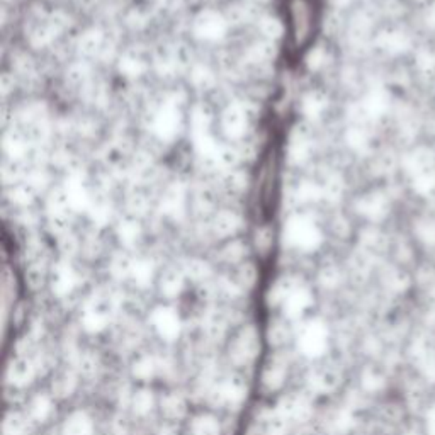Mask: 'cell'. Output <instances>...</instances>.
<instances>
[{
  "label": "cell",
  "mask_w": 435,
  "mask_h": 435,
  "mask_svg": "<svg viewBox=\"0 0 435 435\" xmlns=\"http://www.w3.org/2000/svg\"><path fill=\"white\" fill-rule=\"evenodd\" d=\"M247 396V385L242 378L233 376L226 381L219 382L209 393V402L216 407L223 404H238Z\"/></svg>",
  "instance_id": "3957f363"
},
{
  "label": "cell",
  "mask_w": 435,
  "mask_h": 435,
  "mask_svg": "<svg viewBox=\"0 0 435 435\" xmlns=\"http://www.w3.org/2000/svg\"><path fill=\"white\" fill-rule=\"evenodd\" d=\"M133 274H135V279L140 284L152 281V267L148 264H138L135 269H133Z\"/></svg>",
  "instance_id": "83f0119b"
},
{
  "label": "cell",
  "mask_w": 435,
  "mask_h": 435,
  "mask_svg": "<svg viewBox=\"0 0 435 435\" xmlns=\"http://www.w3.org/2000/svg\"><path fill=\"white\" fill-rule=\"evenodd\" d=\"M258 351H260V342H258L257 330L253 326H245L231 343L230 356L236 364H248L255 359Z\"/></svg>",
  "instance_id": "7a4b0ae2"
},
{
  "label": "cell",
  "mask_w": 435,
  "mask_h": 435,
  "mask_svg": "<svg viewBox=\"0 0 435 435\" xmlns=\"http://www.w3.org/2000/svg\"><path fill=\"white\" fill-rule=\"evenodd\" d=\"M309 304H312V296L307 290H296L292 294L282 303L284 313L287 318H299L304 313Z\"/></svg>",
  "instance_id": "30bf717a"
},
{
  "label": "cell",
  "mask_w": 435,
  "mask_h": 435,
  "mask_svg": "<svg viewBox=\"0 0 435 435\" xmlns=\"http://www.w3.org/2000/svg\"><path fill=\"white\" fill-rule=\"evenodd\" d=\"M77 369H79V373L84 374V376H94L97 371V360L89 354L80 356L79 359H77Z\"/></svg>",
  "instance_id": "484cf974"
},
{
  "label": "cell",
  "mask_w": 435,
  "mask_h": 435,
  "mask_svg": "<svg viewBox=\"0 0 435 435\" xmlns=\"http://www.w3.org/2000/svg\"><path fill=\"white\" fill-rule=\"evenodd\" d=\"M162 413L167 419H182L186 415V402L182 396L172 393L162 400Z\"/></svg>",
  "instance_id": "5bb4252c"
},
{
  "label": "cell",
  "mask_w": 435,
  "mask_h": 435,
  "mask_svg": "<svg viewBox=\"0 0 435 435\" xmlns=\"http://www.w3.org/2000/svg\"><path fill=\"white\" fill-rule=\"evenodd\" d=\"M73 286H75V277L72 270L68 267H60L53 277V291L58 296H65L73 290Z\"/></svg>",
  "instance_id": "9a60e30c"
},
{
  "label": "cell",
  "mask_w": 435,
  "mask_h": 435,
  "mask_svg": "<svg viewBox=\"0 0 435 435\" xmlns=\"http://www.w3.org/2000/svg\"><path fill=\"white\" fill-rule=\"evenodd\" d=\"M309 382L316 391L331 393L342 385V374L334 365H318L309 373Z\"/></svg>",
  "instance_id": "52a82bcc"
},
{
  "label": "cell",
  "mask_w": 435,
  "mask_h": 435,
  "mask_svg": "<svg viewBox=\"0 0 435 435\" xmlns=\"http://www.w3.org/2000/svg\"><path fill=\"white\" fill-rule=\"evenodd\" d=\"M277 412L286 417L287 422H307L312 417V404L304 396L290 395L279 402Z\"/></svg>",
  "instance_id": "8992f818"
},
{
  "label": "cell",
  "mask_w": 435,
  "mask_h": 435,
  "mask_svg": "<svg viewBox=\"0 0 435 435\" xmlns=\"http://www.w3.org/2000/svg\"><path fill=\"white\" fill-rule=\"evenodd\" d=\"M111 312H113V307H111L109 296H97V298H94L89 308L85 309L84 318H82L84 329L87 331L104 330L111 320Z\"/></svg>",
  "instance_id": "277c9868"
},
{
  "label": "cell",
  "mask_w": 435,
  "mask_h": 435,
  "mask_svg": "<svg viewBox=\"0 0 435 435\" xmlns=\"http://www.w3.org/2000/svg\"><path fill=\"white\" fill-rule=\"evenodd\" d=\"M51 412V400L50 396L40 395L34 398V402L31 403V413L36 420H45L46 417L50 415Z\"/></svg>",
  "instance_id": "d4e9b609"
},
{
  "label": "cell",
  "mask_w": 435,
  "mask_h": 435,
  "mask_svg": "<svg viewBox=\"0 0 435 435\" xmlns=\"http://www.w3.org/2000/svg\"><path fill=\"white\" fill-rule=\"evenodd\" d=\"M403 435H427V434H425V430H424V427H422V424H419L417 427L413 425V427L404 430Z\"/></svg>",
  "instance_id": "f1b7e54d"
},
{
  "label": "cell",
  "mask_w": 435,
  "mask_h": 435,
  "mask_svg": "<svg viewBox=\"0 0 435 435\" xmlns=\"http://www.w3.org/2000/svg\"><path fill=\"white\" fill-rule=\"evenodd\" d=\"M26 419L21 413L11 412L4 419V435H24Z\"/></svg>",
  "instance_id": "ffe728a7"
},
{
  "label": "cell",
  "mask_w": 435,
  "mask_h": 435,
  "mask_svg": "<svg viewBox=\"0 0 435 435\" xmlns=\"http://www.w3.org/2000/svg\"><path fill=\"white\" fill-rule=\"evenodd\" d=\"M206 326H208V335L213 340H221L223 335H225L226 331V321L225 318H223V314L219 313H213L208 318V323H206Z\"/></svg>",
  "instance_id": "603a6c76"
},
{
  "label": "cell",
  "mask_w": 435,
  "mask_h": 435,
  "mask_svg": "<svg viewBox=\"0 0 435 435\" xmlns=\"http://www.w3.org/2000/svg\"><path fill=\"white\" fill-rule=\"evenodd\" d=\"M187 272L192 279H196V281H201V279L208 277L209 269L206 264H202V262L196 260V262H191V264L187 265Z\"/></svg>",
  "instance_id": "4316f807"
},
{
  "label": "cell",
  "mask_w": 435,
  "mask_h": 435,
  "mask_svg": "<svg viewBox=\"0 0 435 435\" xmlns=\"http://www.w3.org/2000/svg\"><path fill=\"white\" fill-rule=\"evenodd\" d=\"M157 369L158 365L155 363L153 357H143V359H140L135 365H133V374L140 379H150L155 376Z\"/></svg>",
  "instance_id": "7402d4cb"
},
{
  "label": "cell",
  "mask_w": 435,
  "mask_h": 435,
  "mask_svg": "<svg viewBox=\"0 0 435 435\" xmlns=\"http://www.w3.org/2000/svg\"><path fill=\"white\" fill-rule=\"evenodd\" d=\"M298 347L307 357H320L325 354L329 347V330L325 323L320 320H312L299 331Z\"/></svg>",
  "instance_id": "6da1fadb"
},
{
  "label": "cell",
  "mask_w": 435,
  "mask_h": 435,
  "mask_svg": "<svg viewBox=\"0 0 435 435\" xmlns=\"http://www.w3.org/2000/svg\"><path fill=\"white\" fill-rule=\"evenodd\" d=\"M360 385H363V391L368 395L379 393L387 386V371L386 368L379 364H369L365 365L363 376H360Z\"/></svg>",
  "instance_id": "9c48e42d"
},
{
  "label": "cell",
  "mask_w": 435,
  "mask_h": 435,
  "mask_svg": "<svg viewBox=\"0 0 435 435\" xmlns=\"http://www.w3.org/2000/svg\"><path fill=\"white\" fill-rule=\"evenodd\" d=\"M152 323L158 335L165 340H175L180 335V329H182L179 314L175 313V309L167 307L155 309L152 314Z\"/></svg>",
  "instance_id": "5b68a950"
},
{
  "label": "cell",
  "mask_w": 435,
  "mask_h": 435,
  "mask_svg": "<svg viewBox=\"0 0 435 435\" xmlns=\"http://www.w3.org/2000/svg\"><path fill=\"white\" fill-rule=\"evenodd\" d=\"M182 290V275L177 272H169L162 279V292L165 296H177Z\"/></svg>",
  "instance_id": "cb8c5ba5"
},
{
  "label": "cell",
  "mask_w": 435,
  "mask_h": 435,
  "mask_svg": "<svg viewBox=\"0 0 435 435\" xmlns=\"http://www.w3.org/2000/svg\"><path fill=\"white\" fill-rule=\"evenodd\" d=\"M34 374H36V368H34L33 360L24 356H19L9 364L7 381L14 386H26L33 381Z\"/></svg>",
  "instance_id": "ba28073f"
},
{
  "label": "cell",
  "mask_w": 435,
  "mask_h": 435,
  "mask_svg": "<svg viewBox=\"0 0 435 435\" xmlns=\"http://www.w3.org/2000/svg\"><path fill=\"white\" fill-rule=\"evenodd\" d=\"M284 378H286V363H282L281 359H274L265 368L264 376H262V385L267 391H275L284 385Z\"/></svg>",
  "instance_id": "8fae6325"
},
{
  "label": "cell",
  "mask_w": 435,
  "mask_h": 435,
  "mask_svg": "<svg viewBox=\"0 0 435 435\" xmlns=\"http://www.w3.org/2000/svg\"><path fill=\"white\" fill-rule=\"evenodd\" d=\"M92 420L89 419L87 413L75 412L65 422L62 435H92Z\"/></svg>",
  "instance_id": "7c38bea8"
},
{
  "label": "cell",
  "mask_w": 435,
  "mask_h": 435,
  "mask_svg": "<svg viewBox=\"0 0 435 435\" xmlns=\"http://www.w3.org/2000/svg\"><path fill=\"white\" fill-rule=\"evenodd\" d=\"M192 435H219V424L214 417L201 415L192 422Z\"/></svg>",
  "instance_id": "e0dca14e"
},
{
  "label": "cell",
  "mask_w": 435,
  "mask_h": 435,
  "mask_svg": "<svg viewBox=\"0 0 435 435\" xmlns=\"http://www.w3.org/2000/svg\"><path fill=\"white\" fill-rule=\"evenodd\" d=\"M75 385H77L75 374H73V371H70V369H65V371H60L57 376H55L51 390H53L55 396L65 398V396H70L73 393Z\"/></svg>",
  "instance_id": "4fadbf2b"
},
{
  "label": "cell",
  "mask_w": 435,
  "mask_h": 435,
  "mask_svg": "<svg viewBox=\"0 0 435 435\" xmlns=\"http://www.w3.org/2000/svg\"><path fill=\"white\" fill-rule=\"evenodd\" d=\"M264 422V432L265 435H284L287 430V420L281 413L275 410L274 413L265 415Z\"/></svg>",
  "instance_id": "d6986e66"
},
{
  "label": "cell",
  "mask_w": 435,
  "mask_h": 435,
  "mask_svg": "<svg viewBox=\"0 0 435 435\" xmlns=\"http://www.w3.org/2000/svg\"><path fill=\"white\" fill-rule=\"evenodd\" d=\"M153 408V395L148 390H140L133 396V410L138 415H146Z\"/></svg>",
  "instance_id": "44dd1931"
},
{
  "label": "cell",
  "mask_w": 435,
  "mask_h": 435,
  "mask_svg": "<svg viewBox=\"0 0 435 435\" xmlns=\"http://www.w3.org/2000/svg\"><path fill=\"white\" fill-rule=\"evenodd\" d=\"M290 335V325L284 320H274L270 323L269 331H267V337H269V342L272 343V346H282V343H286Z\"/></svg>",
  "instance_id": "ac0fdd59"
},
{
  "label": "cell",
  "mask_w": 435,
  "mask_h": 435,
  "mask_svg": "<svg viewBox=\"0 0 435 435\" xmlns=\"http://www.w3.org/2000/svg\"><path fill=\"white\" fill-rule=\"evenodd\" d=\"M298 287H296V284L292 279H281L279 282H275L272 286V290H270L269 292V301L272 304H279V303H284L290 296L294 292Z\"/></svg>",
  "instance_id": "2e32d148"
}]
</instances>
